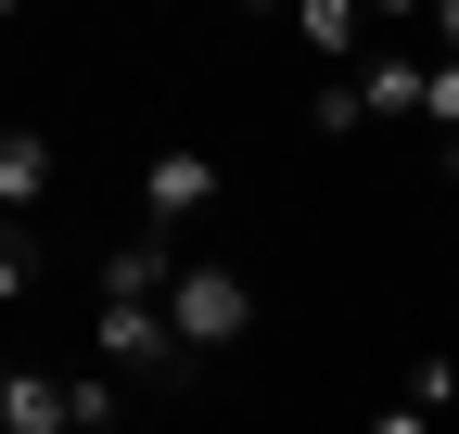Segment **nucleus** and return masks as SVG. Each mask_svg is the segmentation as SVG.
I'll list each match as a JSON object with an SVG mask.
<instances>
[{"mask_svg":"<svg viewBox=\"0 0 459 434\" xmlns=\"http://www.w3.org/2000/svg\"><path fill=\"white\" fill-rule=\"evenodd\" d=\"M217 192H230V167H217L204 141H153V153H141V230H153V243L192 256V230L217 217Z\"/></svg>","mask_w":459,"mask_h":434,"instance_id":"f257e3e1","label":"nucleus"},{"mask_svg":"<svg viewBox=\"0 0 459 434\" xmlns=\"http://www.w3.org/2000/svg\"><path fill=\"white\" fill-rule=\"evenodd\" d=\"M166 319H179V358H217L255 333V282L230 256H179V294H166Z\"/></svg>","mask_w":459,"mask_h":434,"instance_id":"f03ea898","label":"nucleus"},{"mask_svg":"<svg viewBox=\"0 0 459 434\" xmlns=\"http://www.w3.org/2000/svg\"><path fill=\"white\" fill-rule=\"evenodd\" d=\"M90 358L102 370H179V319L166 307H102L90 319Z\"/></svg>","mask_w":459,"mask_h":434,"instance_id":"7ed1b4c3","label":"nucleus"},{"mask_svg":"<svg viewBox=\"0 0 459 434\" xmlns=\"http://www.w3.org/2000/svg\"><path fill=\"white\" fill-rule=\"evenodd\" d=\"M0 434H77V370L13 358V384H0Z\"/></svg>","mask_w":459,"mask_h":434,"instance_id":"20e7f679","label":"nucleus"},{"mask_svg":"<svg viewBox=\"0 0 459 434\" xmlns=\"http://www.w3.org/2000/svg\"><path fill=\"white\" fill-rule=\"evenodd\" d=\"M421 90H434V51L370 39V65H358V102H370V116H421Z\"/></svg>","mask_w":459,"mask_h":434,"instance_id":"39448f33","label":"nucleus"},{"mask_svg":"<svg viewBox=\"0 0 459 434\" xmlns=\"http://www.w3.org/2000/svg\"><path fill=\"white\" fill-rule=\"evenodd\" d=\"M39 192H51V141H39V128H13V141H0V204L26 217Z\"/></svg>","mask_w":459,"mask_h":434,"instance_id":"423d86ee","label":"nucleus"},{"mask_svg":"<svg viewBox=\"0 0 459 434\" xmlns=\"http://www.w3.org/2000/svg\"><path fill=\"white\" fill-rule=\"evenodd\" d=\"M395 396H409L421 421H446V409H459V358H409V384H395Z\"/></svg>","mask_w":459,"mask_h":434,"instance_id":"0eeeda50","label":"nucleus"},{"mask_svg":"<svg viewBox=\"0 0 459 434\" xmlns=\"http://www.w3.org/2000/svg\"><path fill=\"white\" fill-rule=\"evenodd\" d=\"M307 116H319V141H358V128H370V102H358V77H319Z\"/></svg>","mask_w":459,"mask_h":434,"instance_id":"6e6552de","label":"nucleus"},{"mask_svg":"<svg viewBox=\"0 0 459 434\" xmlns=\"http://www.w3.org/2000/svg\"><path fill=\"white\" fill-rule=\"evenodd\" d=\"M0 294H13V307L39 294V243H26V217H13V243H0Z\"/></svg>","mask_w":459,"mask_h":434,"instance_id":"1a4fd4ad","label":"nucleus"},{"mask_svg":"<svg viewBox=\"0 0 459 434\" xmlns=\"http://www.w3.org/2000/svg\"><path fill=\"white\" fill-rule=\"evenodd\" d=\"M370 434H434V421H421V409H409V396H395V409H383V421H370Z\"/></svg>","mask_w":459,"mask_h":434,"instance_id":"9d476101","label":"nucleus"},{"mask_svg":"<svg viewBox=\"0 0 459 434\" xmlns=\"http://www.w3.org/2000/svg\"><path fill=\"white\" fill-rule=\"evenodd\" d=\"M434 51H446V65H459V0H434Z\"/></svg>","mask_w":459,"mask_h":434,"instance_id":"9b49d317","label":"nucleus"}]
</instances>
